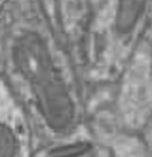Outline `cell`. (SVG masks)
Masks as SVG:
<instances>
[{
    "label": "cell",
    "mask_w": 152,
    "mask_h": 157,
    "mask_svg": "<svg viewBox=\"0 0 152 157\" xmlns=\"http://www.w3.org/2000/svg\"><path fill=\"white\" fill-rule=\"evenodd\" d=\"M148 0H119L116 11V29L120 34H128L134 29L145 12Z\"/></svg>",
    "instance_id": "2"
},
{
    "label": "cell",
    "mask_w": 152,
    "mask_h": 157,
    "mask_svg": "<svg viewBox=\"0 0 152 157\" xmlns=\"http://www.w3.org/2000/svg\"><path fill=\"white\" fill-rule=\"evenodd\" d=\"M12 59L29 82L47 125L55 131H65L73 122L75 107L46 41L35 32L23 34L12 48Z\"/></svg>",
    "instance_id": "1"
},
{
    "label": "cell",
    "mask_w": 152,
    "mask_h": 157,
    "mask_svg": "<svg viewBox=\"0 0 152 157\" xmlns=\"http://www.w3.org/2000/svg\"><path fill=\"white\" fill-rule=\"evenodd\" d=\"M18 140L15 133L6 124H0V157H15Z\"/></svg>",
    "instance_id": "3"
}]
</instances>
